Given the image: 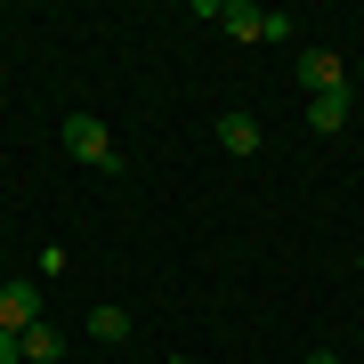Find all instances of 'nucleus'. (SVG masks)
Instances as JSON below:
<instances>
[{
  "instance_id": "obj_4",
  "label": "nucleus",
  "mask_w": 364,
  "mask_h": 364,
  "mask_svg": "<svg viewBox=\"0 0 364 364\" xmlns=\"http://www.w3.org/2000/svg\"><path fill=\"white\" fill-rule=\"evenodd\" d=\"M41 324V284H0V332H33Z\"/></svg>"
},
{
  "instance_id": "obj_8",
  "label": "nucleus",
  "mask_w": 364,
  "mask_h": 364,
  "mask_svg": "<svg viewBox=\"0 0 364 364\" xmlns=\"http://www.w3.org/2000/svg\"><path fill=\"white\" fill-rule=\"evenodd\" d=\"M90 340H130V316H122V308H105V299H97V308H90Z\"/></svg>"
},
{
  "instance_id": "obj_6",
  "label": "nucleus",
  "mask_w": 364,
  "mask_h": 364,
  "mask_svg": "<svg viewBox=\"0 0 364 364\" xmlns=\"http://www.w3.org/2000/svg\"><path fill=\"white\" fill-rule=\"evenodd\" d=\"M219 146L227 154H259V122L251 114H219Z\"/></svg>"
},
{
  "instance_id": "obj_5",
  "label": "nucleus",
  "mask_w": 364,
  "mask_h": 364,
  "mask_svg": "<svg viewBox=\"0 0 364 364\" xmlns=\"http://www.w3.org/2000/svg\"><path fill=\"white\" fill-rule=\"evenodd\" d=\"M308 130H316V138L348 130V90H332V97H308Z\"/></svg>"
},
{
  "instance_id": "obj_2",
  "label": "nucleus",
  "mask_w": 364,
  "mask_h": 364,
  "mask_svg": "<svg viewBox=\"0 0 364 364\" xmlns=\"http://www.w3.org/2000/svg\"><path fill=\"white\" fill-rule=\"evenodd\" d=\"M219 25L235 41H291V16L284 9H251V0H219Z\"/></svg>"
},
{
  "instance_id": "obj_3",
  "label": "nucleus",
  "mask_w": 364,
  "mask_h": 364,
  "mask_svg": "<svg viewBox=\"0 0 364 364\" xmlns=\"http://www.w3.org/2000/svg\"><path fill=\"white\" fill-rule=\"evenodd\" d=\"M299 90H308V97H332V90H348V65H340L332 49H299Z\"/></svg>"
},
{
  "instance_id": "obj_7",
  "label": "nucleus",
  "mask_w": 364,
  "mask_h": 364,
  "mask_svg": "<svg viewBox=\"0 0 364 364\" xmlns=\"http://www.w3.org/2000/svg\"><path fill=\"white\" fill-rule=\"evenodd\" d=\"M57 356H65V332H57L49 316H41V324L25 332V364H57Z\"/></svg>"
},
{
  "instance_id": "obj_10",
  "label": "nucleus",
  "mask_w": 364,
  "mask_h": 364,
  "mask_svg": "<svg viewBox=\"0 0 364 364\" xmlns=\"http://www.w3.org/2000/svg\"><path fill=\"white\" fill-rule=\"evenodd\" d=\"M308 364H340V356H332V348H308Z\"/></svg>"
},
{
  "instance_id": "obj_9",
  "label": "nucleus",
  "mask_w": 364,
  "mask_h": 364,
  "mask_svg": "<svg viewBox=\"0 0 364 364\" xmlns=\"http://www.w3.org/2000/svg\"><path fill=\"white\" fill-rule=\"evenodd\" d=\"M0 364H25V332H0Z\"/></svg>"
},
{
  "instance_id": "obj_1",
  "label": "nucleus",
  "mask_w": 364,
  "mask_h": 364,
  "mask_svg": "<svg viewBox=\"0 0 364 364\" xmlns=\"http://www.w3.org/2000/svg\"><path fill=\"white\" fill-rule=\"evenodd\" d=\"M65 154H73V162H90V170H105V178L122 170V154H114V138H105V122H97V114H65Z\"/></svg>"
}]
</instances>
